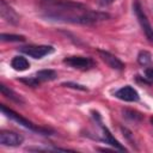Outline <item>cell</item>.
I'll use <instances>...</instances> for the list:
<instances>
[{
	"mask_svg": "<svg viewBox=\"0 0 153 153\" xmlns=\"http://www.w3.org/2000/svg\"><path fill=\"white\" fill-rule=\"evenodd\" d=\"M43 17L62 23L72 24H94L110 18L106 12L94 11L84 4L71 0H47L43 2Z\"/></svg>",
	"mask_w": 153,
	"mask_h": 153,
	"instance_id": "cell-1",
	"label": "cell"
},
{
	"mask_svg": "<svg viewBox=\"0 0 153 153\" xmlns=\"http://www.w3.org/2000/svg\"><path fill=\"white\" fill-rule=\"evenodd\" d=\"M1 111H2L4 115H6L7 117H10L11 120L16 121V122L19 123L20 126H23V127H25V128H27V129H30V130H32V131H37V133H42V134H48V133H49V130H47V129H42V128L35 126L32 122H30L29 120L24 118L23 116H20L19 114H17L16 111H13L12 109L6 108L5 105H1Z\"/></svg>",
	"mask_w": 153,
	"mask_h": 153,
	"instance_id": "cell-2",
	"label": "cell"
},
{
	"mask_svg": "<svg viewBox=\"0 0 153 153\" xmlns=\"http://www.w3.org/2000/svg\"><path fill=\"white\" fill-rule=\"evenodd\" d=\"M63 63L80 71H88L94 67V61L85 56H67L63 59Z\"/></svg>",
	"mask_w": 153,
	"mask_h": 153,
	"instance_id": "cell-3",
	"label": "cell"
},
{
	"mask_svg": "<svg viewBox=\"0 0 153 153\" xmlns=\"http://www.w3.org/2000/svg\"><path fill=\"white\" fill-rule=\"evenodd\" d=\"M134 12L136 14V18L139 19V23H140V25H141L146 37L148 38V41L151 43H153V29H152L147 17H146V14H145V12H143V10H142V7L140 6L139 2L134 4Z\"/></svg>",
	"mask_w": 153,
	"mask_h": 153,
	"instance_id": "cell-4",
	"label": "cell"
},
{
	"mask_svg": "<svg viewBox=\"0 0 153 153\" xmlns=\"http://www.w3.org/2000/svg\"><path fill=\"white\" fill-rule=\"evenodd\" d=\"M20 51H23L24 54L33 57V59H42L45 55H49L54 51V48L51 45H26V47H22Z\"/></svg>",
	"mask_w": 153,
	"mask_h": 153,
	"instance_id": "cell-5",
	"label": "cell"
},
{
	"mask_svg": "<svg viewBox=\"0 0 153 153\" xmlns=\"http://www.w3.org/2000/svg\"><path fill=\"white\" fill-rule=\"evenodd\" d=\"M24 141L23 135L16 133V131H10V130H2L0 133V143L2 146H8V147H17L20 146Z\"/></svg>",
	"mask_w": 153,
	"mask_h": 153,
	"instance_id": "cell-6",
	"label": "cell"
},
{
	"mask_svg": "<svg viewBox=\"0 0 153 153\" xmlns=\"http://www.w3.org/2000/svg\"><path fill=\"white\" fill-rule=\"evenodd\" d=\"M99 54V57L112 69H116V71H122L124 68V63L118 59L116 57L115 55H112L111 53L109 51H105V50H98L97 51Z\"/></svg>",
	"mask_w": 153,
	"mask_h": 153,
	"instance_id": "cell-7",
	"label": "cell"
},
{
	"mask_svg": "<svg viewBox=\"0 0 153 153\" xmlns=\"http://www.w3.org/2000/svg\"><path fill=\"white\" fill-rule=\"evenodd\" d=\"M115 96H116L118 99L124 100V102H137L139 98H140L137 91H136L134 87L129 86V85L123 86V87H121L120 90H117L116 93H115Z\"/></svg>",
	"mask_w": 153,
	"mask_h": 153,
	"instance_id": "cell-8",
	"label": "cell"
},
{
	"mask_svg": "<svg viewBox=\"0 0 153 153\" xmlns=\"http://www.w3.org/2000/svg\"><path fill=\"white\" fill-rule=\"evenodd\" d=\"M0 14H1V17L6 20V22H8V23H11V24H18V22H19V17H18V14L14 12V10L12 8V7H10L6 2H5V0H1L0 1Z\"/></svg>",
	"mask_w": 153,
	"mask_h": 153,
	"instance_id": "cell-9",
	"label": "cell"
},
{
	"mask_svg": "<svg viewBox=\"0 0 153 153\" xmlns=\"http://www.w3.org/2000/svg\"><path fill=\"white\" fill-rule=\"evenodd\" d=\"M11 67L14 71L23 72V71H26L30 67V62L23 56H14L11 61Z\"/></svg>",
	"mask_w": 153,
	"mask_h": 153,
	"instance_id": "cell-10",
	"label": "cell"
},
{
	"mask_svg": "<svg viewBox=\"0 0 153 153\" xmlns=\"http://www.w3.org/2000/svg\"><path fill=\"white\" fill-rule=\"evenodd\" d=\"M102 129H103V135H104V140H105V142L106 143H109V145H111L112 147H115L116 149H120V151H126V148L112 136V134L109 131V129L106 128V127H104V126H102Z\"/></svg>",
	"mask_w": 153,
	"mask_h": 153,
	"instance_id": "cell-11",
	"label": "cell"
},
{
	"mask_svg": "<svg viewBox=\"0 0 153 153\" xmlns=\"http://www.w3.org/2000/svg\"><path fill=\"white\" fill-rule=\"evenodd\" d=\"M0 90H1V93H2L6 98H8V99H11V100H13V102H16V103H20V104L24 103V99H23L18 93H16L13 90L8 88L6 85L1 84V85H0Z\"/></svg>",
	"mask_w": 153,
	"mask_h": 153,
	"instance_id": "cell-12",
	"label": "cell"
},
{
	"mask_svg": "<svg viewBox=\"0 0 153 153\" xmlns=\"http://www.w3.org/2000/svg\"><path fill=\"white\" fill-rule=\"evenodd\" d=\"M35 76L39 80V81H49V80H54L56 78V72L53 69H42L38 71Z\"/></svg>",
	"mask_w": 153,
	"mask_h": 153,
	"instance_id": "cell-13",
	"label": "cell"
},
{
	"mask_svg": "<svg viewBox=\"0 0 153 153\" xmlns=\"http://www.w3.org/2000/svg\"><path fill=\"white\" fill-rule=\"evenodd\" d=\"M152 61V55L149 51L147 50H141L139 54H137V62L141 65V66H147L149 65Z\"/></svg>",
	"mask_w": 153,
	"mask_h": 153,
	"instance_id": "cell-14",
	"label": "cell"
},
{
	"mask_svg": "<svg viewBox=\"0 0 153 153\" xmlns=\"http://www.w3.org/2000/svg\"><path fill=\"white\" fill-rule=\"evenodd\" d=\"M1 41L4 42H24L25 37L22 35H12V33H1Z\"/></svg>",
	"mask_w": 153,
	"mask_h": 153,
	"instance_id": "cell-15",
	"label": "cell"
},
{
	"mask_svg": "<svg viewBox=\"0 0 153 153\" xmlns=\"http://www.w3.org/2000/svg\"><path fill=\"white\" fill-rule=\"evenodd\" d=\"M123 116L134 121V122H137V121H141L142 120V115L135 110H129V109H126L123 110Z\"/></svg>",
	"mask_w": 153,
	"mask_h": 153,
	"instance_id": "cell-16",
	"label": "cell"
},
{
	"mask_svg": "<svg viewBox=\"0 0 153 153\" xmlns=\"http://www.w3.org/2000/svg\"><path fill=\"white\" fill-rule=\"evenodd\" d=\"M20 81L24 82V84H26L27 86H31V87H36L41 82L36 76H32V78H22Z\"/></svg>",
	"mask_w": 153,
	"mask_h": 153,
	"instance_id": "cell-17",
	"label": "cell"
},
{
	"mask_svg": "<svg viewBox=\"0 0 153 153\" xmlns=\"http://www.w3.org/2000/svg\"><path fill=\"white\" fill-rule=\"evenodd\" d=\"M146 82H153V68H147L145 71V79Z\"/></svg>",
	"mask_w": 153,
	"mask_h": 153,
	"instance_id": "cell-18",
	"label": "cell"
},
{
	"mask_svg": "<svg viewBox=\"0 0 153 153\" xmlns=\"http://www.w3.org/2000/svg\"><path fill=\"white\" fill-rule=\"evenodd\" d=\"M62 86H66V87H73V88H78V90H82V91H85V90H87L86 87H84L82 85H79V84H75V82H63L62 84Z\"/></svg>",
	"mask_w": 153,
	"mask_h": 153,
	"instance_id": "cell-19",
	"label": "cell"
},
{
	"mask_svg": "<svg viewBox=\"0 0 153 153\" xmlns=\"http://www.w3.org/2000/svg\"><path fill=\"white\" fill-rule=\"evenodd\" d=\"M112 2V0H99V4L103 5V6H106V5H110Z\"/></svg>",
	"mask_w": 153,
	"mask_h": 153,
	"instance_id": "cell-20",
	"label": "cell"
},
{
	"mask_svg": "<svg viewBox=\"0 0 153 153\" xmlns=\"http://www.w3.org/2000/svg\"><path fill=\"white\" fill-rule=\"evenodd\" d=\"M151 123H152V124H153V117H152V118H151Z\"/></svg>",
	"mask_w": 153,
	"mask_h": 153,
	"instance_id": "cell-21",
	"label": "cell"
}]
</instances>
